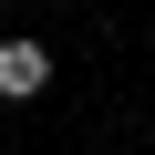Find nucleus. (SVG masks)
<instances>
[{
	"mask_svg": "<svg viewBox=\"0 0 155 155\" xmlns=\"http://www.w3.org/2000/svg\"><path fill=\"white\" fill-rule=\"evenodd\" d=\"M41 93H52V41L0 31V104H41Z\"/></svg>",
	"mask_w": 155,
	"mask_h": 155,
	"instance_id": "f257e3e1",
	"label": "nucleus"
}]
</instances>
